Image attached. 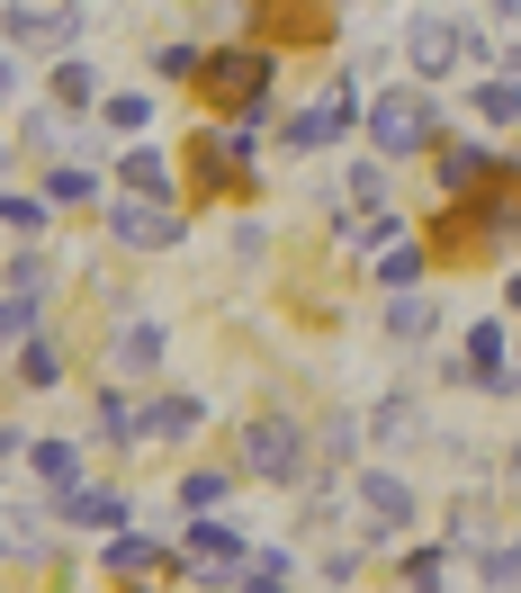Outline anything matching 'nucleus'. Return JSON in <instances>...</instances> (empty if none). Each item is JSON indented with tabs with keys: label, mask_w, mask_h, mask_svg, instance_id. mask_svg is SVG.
I'll return each instance as SVG.
<instances>
[{
	"label": "nucleus",
	"mask_w": 521,
	"mask_h": 593,
	"mask_svg": "<svg viewBox=\"0 0 521 593\" xmlns=\"http://www.w3.org/2000/svg\"><path fill=\"white\" fill-rule=\"evenodd\" d=\"M378 136H386V145H414V136H423V99H386Z\"/></svg>",
	"instance_id": "1"
},
{
	"label": "nucleus",
	"mask_w": 521,
	"mask_h": 593,
	"mask_svg": "<svg viewBox=\"0 0 521 593\" xmlns=\"http://www.w3.org/2000/svg\"><path fill=\"white\" fill-rule=\"evenodd\" d=\"M252 91H260V63H252V54H243V63L225 54V63H216V99H252Z\"/></svg>",
	"instance_id": "2"
},
{
	"label": "nucleus",
	"mask_w": 521,
	"mask_h": 593,
	"mask_svg": "<svg viewBox=\"0 0 521 593\" xmlns=\"http://www.w3.org/2000/svg\"><path fill=\"white\" fill-rule=\"evenodd\" d=\"M117 225H126V234H136V243H162V234H171V216H153V208H126Z\"/></svg>",
	"instance_id": "4"
},
{
	"label": "nucleus",
	"mask_w": 521,
	"mask_h": 593,
	"mask_svg": "<svg viewBox=\"0 0 521 593\" xmlns=\"http://www.w3.org/2000/svg\"><path fill=\"white\" fill-rule=\"evenodd\" d=\"M252 458H260L270 477H288V432H279V423H260V432H252Z\"/></svg>",
	"instance_id": "3"
}]
</instances>
